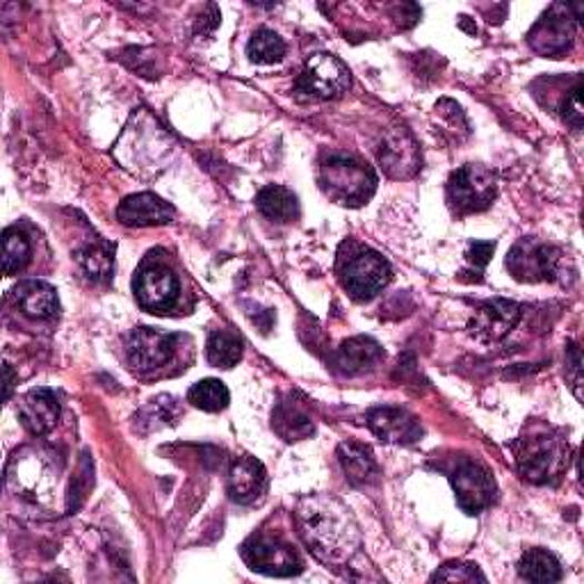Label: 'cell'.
Here are the masks:
<instances>
[{"instance_id": "obj_1", "label": "cell", "mask_w": 584, "mask_h": 584, "mask_svg": "<svg viewBox=\"0 0 584 584\" xmlns=\"http://www.w3.org/2000/svg\"><path fill=\"white\" fill-rule=\"evenodd\" d=\"M297 529L308 551L325 564H345L358 551V525L334 496H308L295 512Z\"/></svg>"}, {"instance_id": "obj_2", "label": "cell", "mask_w": 584, "mask_h": 584, "mask_svg": "<svg viewBox=\"0 0 584 584\" xmlns=\"http://www.w3.org/2000/svg\"><path fill=\"white\" fill-rule=\"evenodd\" d=\"M320 188L336 204L364 206L377 190V176L349 156H331L320 165Z\"/></svg>"}, {"instance_id": "obj_3", "label": "cell", "mask_w": 584, "mask_h": 584, "mask_svg": "<svg viewBox=\"0 0 584 584\" xmlns=\"http://www.w3.org/2000/svg\"><path fill=\"white\" fill-rule=\"evenodd\" d=\"M498 195L496 174L484 165H464L447 181V204L455 215L486 210Z\"/></svg>"}, {"instance_id": "obj_4", "label": "cell", "mask_w": 584, "mask_h": 584, "mask_svg": "<svg viewBox=\"0 0 584 584\" xmlns=\"http://www.w3.org/2000/svg\"><path fill=\"white\" fill-rule=\"evenodd\" d=\"M568 462V447L560 438L534 436L518 445V468L532 484H548L562 477Z\"/></svg>"}, {"instance_id": "obj_5", "label": "cell", "mask_w": 584, "mask_h": 584, "mask_svg": "<svg viewBox=\"0 0 584 584\" xmlns=\"http://www.w3.org/2000/svg\"><path fill=\"white\" fill-rule=\"evenodd\" d=\"M390 281V265L377 251H358L347 260L340 273V284L356 301H368Z\"/></svg>"}, {"instance_id": "obj_6", "label": "cell", "mask_w": 584, "mask_h": 584, "mask_svg": "<svg viewBox=\"0 0 584 584\" xmlns=\"http://www.w3.org/2000/svg\"><path fill=\"white\" fill-rule=\"evenodd\" d=\"M562 258L564 254L557 247L523 238L509 251L507 267L518 281H555Z\"/></svg>"}, {"instance_id": "obj_7", "label": "cell", "mask_w": 584, "mask_h": 584, "mask_svg": "<svg viewBox=\"0 0 584 584\" xmlns=\"http://www.w3.org/2000/svg\"><path fill=\"white\" fill-rule=\"evenodd\" d=\"M242 560L251 571L273 577H290L301 573V557L293 551V546L269 536H251L242 546Z\"/></svg>"}, {"instance_id": "obj_8", "label": "cell", "mask_w": 584, "mask_h": 584, "mask_svg": "<svg viewBox=\"0 0 584 584\" xmlns=\"http://www.w3.org/2000/svg\"><path fill=\"white\" fill-rule=\"evenodd\" d=\"M571 12L573 6H553L529 30V47L546 58L564 56L575 37V17H571Z\"/></svg>"}, {"instance_id": "obj_9", "label": "cell", "mask_w": 584, "mask_h": 584, "mask_svg": "<svg viewBox=\"0 0 584 584\" xmlns=\"http://www.w3.org/2000/svg\"><path fill=\"white\" fill-rule=\"evenodd\" d=\"M349 85V71L347 67L329 53H316L313 56L299 80L297 87L313 99H338Z\"/></svg>"}, {"instance_id": "obj_10", "label": "cell", "mask_w": 584, "mask_h": 584, "mask_svg": "<svg viewBox=\"0 0 584 584\" xmlns=\"http://www.w3.org/2000/svg\"><path fill=\"white\" fill-rule=\"evenodd\" d=\"M135 297H138L140 306L151 310V313H165L169 310L181 288H178V279L171 273L169 267H165L162 263H145L140 267L138 277H135Z\"/></svg>"}, {"instance_id": "obj_11", "label": "cell", "mask_w": 584, "mask_h": 584, "mask_svg": "<svg viewBox=\"0 0 584 584\" xmlns=\"http://www.w3.org/2000/svg\"><path fill=\"white\" fill-rule=\"evenodd\" d=\"M176 336L154 329V327H138L126 340L128 362L135 370H158L174 356Z\"/></svg>"}, {"instance_id": "obj_12", "label": "cell", "mask_w": 584, "mask_h": 584, "mask_svg": "<svg viewBox=\"0 0 584 584\" xmlns=\"http://www.w3.org/2000/svg\"><path fill=\"white\" fill-rule=\"evenodd\" d=\"M453 488L462 512L475 516L496 498V482L479 464H464L453 473Z\"/></svg>"}, {"instance_id": "obj_13", "label": "cell", "mask_w": 584, "mask_h": 584, "mask_svg": "<svg viewBox=\"0 0 584 584\" xmlns=\"http://www.w3.org/2000/svg\"><path fill=\"white\" fill-rule=\"evenodd\" d=\"M521 320V304L509 299H491L477 306L475 318L468 325L471 334L477 340L491 343L505 338Z\"/></svg>"}, {"instance_id": "obj_14", "label": "cell", "mask_w": 584, "mask_h": 584, "mask_svg": "<svg viewBox=\"0 0 584 584\" xmlns=\"http://www.w3.org/2000/svg\"><path fill=\"white\" fill-rule=\"evenodd\" d=\"M382 167L393 178H409L420 169V151L412 135L404 128H395L386 132L382 151Z\"/></svg>"}, {"instance_id": "obj_15", "label": "cell", "mask_w": 584, "mask_h": 584, "mask_svg": "<svg viewBox=\"0 0 584 584\" xmlns=\"http://www.w3.org/2000/svg\"><path fill=\"white\" fill-rule=\"evenodd\" d=\"M17 416L21 420V425L34 434V436H43L49 434L60 418V402L56 397L53 390L49 388H34L30 393H26L19 402V409Z\"/></svg>"}, {"instance_id": "obj_16", "label": "cell", "mask_w": 584, "mask_h": 584, "mask_svg": "<svg viewBox=\"0 0 584 584\" xmlns=\"http://www.w3.org/2000/svg\"><path fill=\"white\" fill-rule=\"evenodd\" d=\"M117 217L126 227H162V224H169L174 219V208L151 192H140L126 197L119 204Z\"/></svg>"}, {"instance_id": "obj_17", "label": "cell", "mask_w": 584, "mask_h": 584, "mask_svg": "<svg viewBox=\"0 0 584 584\" xmlns=\"http://www.w3.org/2000/svg\"><path fill=\"white\" fill-rule=\"evenodd\" d=\"M370 432L386 443H416L423 436L418 420L404 409L379 407L368 414Z\"/></svg>"}, {"instance_id": "obj_18", "label": "cell", "mask_w": 584, "mask_h": 584, "mask_svg": "<svg viewBox=\"0 0 584 584\" xmlns=\"http://www.w3.org/2000/svg\"><path fill=\"white\" fill-rule=\"evenodd\" d=\"M265 486H267V473L256 457H238L231 464L227 491L234 503L238 505L256 503L265 493Z\"/></svg>"}, {"instance_id": "obj_19", "label": "cell", "mask_w": 584, "mask_h": 584, "mask_svg": "<svg viewBox=\"0 0 584 584\" xmlns=\"http://www.w3.org/2000/svg\"><path fill=\"white\" fill-rule=\"evenodd\" d=\"M382 358H384V347L375 338L354 336L336 349L334 364L345 375H358L379 364Z\"/></svg>"}, {"instance_id": "obj_20", "label": "cell", "mask_w": 584, "mask_h": 584, "mask_svg": "<svg viewBox=\"0 0 584 584\" xmlns=\"http://www.w3.org/2000/svg\"><path fill=\"white\" fill-rule=\"evenodd\" d=\"M14 299L26 316L37 318V320H51L58 316V310H60L58 293L47 281L19 284L14 290Z\"/></svg>"}, {"instance_id": "obj_21", "label": "cell", "mask_w": 584, "mask_h": 584, "mask_svg": "<svg viewBox=\"0 0 584 584\" xmlns=\"http://www.w3.org/2000/svg\"><path fill=\"white\" fill-rule=\"evenodd\" d=\"M338 462L343 466L345 477L354 484V486H366L370 482L377 479V462L375 455L368 445L364 443H354L347 441L338 447Z\"/></svg>"}, {"instance_id": "obj_22", "label": "cell", "mask_w": 584, "mask_h": 584, "mask_svg": "<svg viewBox=\"0 0 584 584\" xmlns=\"http://www.w3.org/2000/svg\"><path fill=\"white\" fill-rule=\"evenodd\" d=\"M273 427L284 441H301L316 432L308 412L293 397L277 404L273 414Z\"/></svg>"}, {"instance_id": "obj_23", "label": "cell", "mask_w": 584, "mask_h": 584, "mask_svg": "<svg viewBox=\"0 0 584 584\" xmlns=\"http://www.w3.org/2000/svg\"><path fill=\"white\" fill-rule=\"evenodd\" d=\"M258 210L277 224H290L299 217L297 197L284 186H267L256 197Z\"/></svg>"}, {"instance_id": "obj_24", "label": "cell", "mask_w": 584, "mask_h": 584, "mask_svg": "<svg viewBox=\"0 0 584 584\" xmlns=\"http://www.w3.org/2000/svg\"><path fill=\"white\" fill-rule=\"evenodd\" d=\"M518 573L529 582H560L562 580V566L557 557L542 548L527 551L521 557Z\"/></svg>"}, {"instance_id": "obj_25", "label": "cell", "mask_w": 584, "mask_h": 584, "mask_svg": "<svg viewBox=\"0 0 584 584\" xmlns=\"http://www.w3.org/2000/svg\"><path fill=\"white\" fill-rule=\"evenodd\" d=\"M206 354L215 368H234L242 358V340L231 331H215L208 338Z\"/></svg>"}, {"instance_id": "obj_26", "label": "cell", "mask_w": 584, "mask_h": 584, "mask_svg": "<svg viewBox=\"0 0 584 584\" xmlns=\"http://www.w3.org/2000/svg\"><path fill=\"white\" fill-rule=\"evenodd\" d=\"M188 399L192 402V407L208 412V414H217L229 407L231 393L219 379H201L190 388Z\"/></svg>"}, {"instance_id": "obj_27", "label": "cell", "mask_w": 584, "mask_h": 584, "mask_svg": "<svg viewBox=\"0 0 584 584\" xmlns=\"http://www.w3.org/2000/svg\"><path fill=\"white\" fill-rule=\"evenodd\" d=\"M247 56L256 65H277L286 56V43L275 30H258L249 39Z\"/></svg>"}, {"instance_id": "obj_28", "label": "cell", "mask_w": 584, "mask_h": 584, "mask_svg": "<svg viewBox=\"0 0 584 584\" xmlns=\"http://www.w3.org/2000/svg\"><path fill=\"white\" fill-rule=\"evenodd\" d=\"M30 260V240L19 229H8L3 236V273L17 275Z\"/></svg>"}, {"instance_id": "obj_29", "label": "cell", "mask_w": 584, "mask_h": 584, "mask_svg": "<svg viewBox=\"0 0 584 584\" xmlns=\"http://www.w3.org/2000/svg\"><path fill=\"white\" fill-rule=\"evenodd\" d=\"M80 265L89 279H108L112 273V251L106 247H87L80 254Z\"/></svg>"}, {"instance_id": "obj_30", "label": "cell", "mask_w": 584, "mask_h": 584, "mask_svg": "<svg viewBox=\"0 0 584 584\" xmlns=\"http://www.w3.org/2000/svg\"><path fill=\"white\" fill-rule=\"evenodd\" d=\"M432 580H441V582H486V575L475 566V564H466V562H451L445 564L443 568H438Z\"/></svg>"}, {"instance_id": "obj_31", "label": "cell", "mask_w": 584, "mask_h": 584, "mask_svg": "<svg viewBox=\"0 0 584 584\" xmlns=\"http://www.w3.org/2000/svg\"><path fill=\"white\" fill-rule=\"evenodd\" d=\"M564 121L571 123L573 128H582L584 121V110H582V85H575L571 89V95L564 101Z\"/></svg>"}, {"instance_id": "obj_32", "label": "cell", "mask_w": 584, "mask_h": 584, "mask_svg": "<svg viewBox=\"0 0 584 584\" xmlns=\"http://www.w3.org/2000/svg\"><path fill=\"white\" fill-rule=\"evenodd\" d=\"M493 251H496V242H473V245L468 247L466 256H468V260H471L475 267H484V265L491 260Z\"/></svg>"}, {"instance_id": "obj_33", "label": "cell", "mask_w": 584, "mask_h": 584, "mask_svg": "<svg viewBox=\"0 0 584 584\" xmlns=\"http://www.w3.org/2000/svg\"><path fill=\"white\" fill-rule=\"evenodd\" d=\"M566 364H568V368L573 370V375H575V395L580 397V384H582V377H580V370H582V358H580V347L577 345H571V349H568V356H566Z\"/></svg>"}, {"instance_id": "obj_34", "label": "cell", "mask_w": 584, "mask_h": 584, "mask_svg": "<svg viewBox=\"0 0 584 584\" xmlns=\"http://www.w3.org/2000/svg\"><path fill=\"white\" fill-rule=\"evenodd\" d=\"M12 388H14V373H12V366L6 364V399L12 397Z\"/></svg>"}]
</instances>
